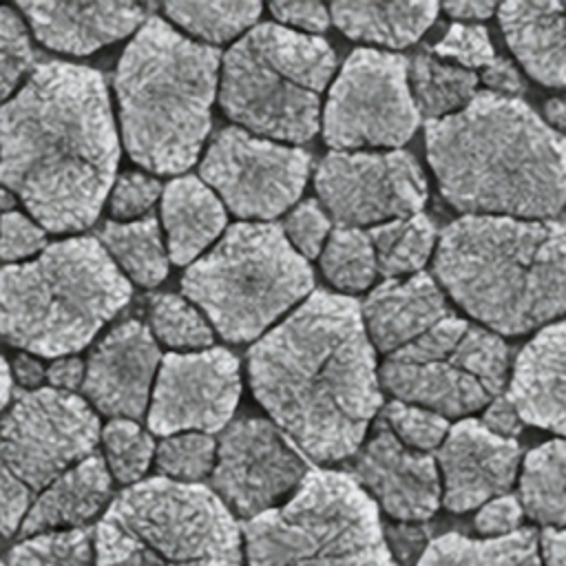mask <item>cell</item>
<instances>
[{
	"instance_id": "1",
	"label": "cell",
	"mask_w": 566,
	"mask_h": 566,
	"mask_svg": "<svg viewBox=\"0 0 566 566\" xmlns=\"http://www.w3.org/2000/svg\"><path fill=\"white\" fill-rule=\"evenodd\" d=\"M256 402L312 462H338L363 447L382 409L376 349L360 303L312 292L248 352Z\"/></svg>"
},
{
	"instance_id": "19",
	"label": "cell",
	"mask_w": 566,
	"mask_h": 566,
	"mask_svg": "<svg viewBox=\"0 0 566 566\" xmlns=\"http://www.w3.org/2000/svg\"><path fill=\"white\" fill-rule=\"evenodd\" d=\"M520 460L522 449L515 438L493 433L482 420H458L436 453L442 504L453 513H464L506 495L517 478Z\"/></svg>"
},
{
	"instance_id": "49",
	"label": "cell",
	"mask_w": 566,
	"mask_h": 566,
	"mask_svg": "<svg viewBox=\"0 0 566 566\" xmlns=\"http://www.w3.org/2000/svg\"><path fill=\"white\" fill-rule=\"evenodd\" d=\"M482 422L497 436H504V438H515L524 422L517 413V409L511 405V400L506 398V394L497 396L486 409H484V418Z\"/></svg>"
},
{
	"instance_id": "11",
	"label": "cell",
	"mask_w": 566,
	"mask_h": 566,
	"mask_svg": "<svg viewBox=\"0 0 566 566\" xmlns=\"http://www.w3.org/2000/svg\"><path fill=\"white\" fill-rule=\"evenodd\" d=\"M509 365L511 354L502 336L451 314L387 354L378 378L394 400L462 420L502 396Z\"/></svg>"
},
{
	"instance_id": "32",
	"label": "cell",
	"mask_w": 566,
	"mask_h": 566,
	"mask_svg": "<svg viewBox=\"0 0 566 566\" xmlns=\"http://www.w3.org/2000/svg\"><path fill=\"white\" fill-rule=\"evenodd\" d=\"M378 272L385 279H402L422 272L436 254L438 230L433 221L418 212L413 217L378 223L369 230Z\"/></svg>"
},
{
	"instance_id": "50",
	"label": "cell",
	"mask_w": 566,
	"mask_h": 566,
	"mask_svg": "<svg viewBox=\"0 0 566 566\" xmlns=\"http://www.w3.org/2000/svg\"><path fill=\"white\" fill-rule=\"evenodd\" d=\"M84 374H86V363L82 358H77V356L55 358L46 367L49 385L53 389H57V391H69V394H73L75 389H82Z\"/></svg>"
},
{
	"instance_id": "4",
	"label": "cell",
	"mask_w": 566,
	"mask_h": 566,
	"mask_svg": "<svg viewBox=\"0 0 566 566\" xmlns=\"http://www.w3.org/2000/svg\"><path fill=\"white\" fill-rule=\"evenodd\" d=\"M433 276L478 325L520 336L566 316V228L462 214L438 237Z\"/></svg>"
},
{
	"instance_id": "57",
	"label": "cell",
	"mask_w": 566,
	"mask_h": 566,
	"mask_svg": "<svg viewBox=\"0 0 566 566\" xmlns=\"http://www.w3.org/2000/svg\"><path fill=\"white\" fill-rule=\"evenodd\" d=\"M11 203H13V197H9V190H0V206L9 210Z\"/></svg>"
},
{
	"instance_id": "10",
	"label": "cell",
	"mask_w": 566,
	"mask_h": 566,
	"mask_svg": "<svg viewBox=\"0 0 566 566\" xmlns=\"http://www.w3.org/2000/svg\"><path fill=\"white\" fill-rule=\"evenodd\" d=\"M241 533L248 566H396L378 504L345 471L310 469L283 506Z\"/></svg>"
},
{
	"instance_id": "30",
	"label": "cell",
	"mask_w": 566,
	"mask_h": 566,
	"mask_svg": "<svg viewBox=\"0 0 566 566\" xmlns=\"http://www.w3.org/2000/svg\"><path fill=\"white\" fill-rule=\"evenodd\" d=\"M517 500L531 520L546 528H566V438L526 453Z\"/></svg>"
},
{
	"instance_id": "54",
	"label": "cell",
	"mask_w": 566,
	"mask_h": 566,
	"mask_svg": "<svg viewBox=\"0 0 566 566\" xmlns=\"http://www.w3.org/2000/svg\"><path fill=\"white\" fill-rule=\"evenodd\" d=\"M442 11H447L451 18H455V22H471V24H480L482 20L491 18L497 7L493 2H482V0H462V2H447L442 4Z\"/></svg>"
},
{
	"instance_id": "33",
	"label": "cell",
	"mask_w": 566,
	"mask_h": 566,
	"mask_svg": "<svg viewBox=\"0 0 566 566\" xmlns=\"http://www.w3.org/2000/svg\"><path fill=\"white\" fill-rule=\"evenodd\" d=\"M261 2H168L164 13L186 33L214 46L256 27Z\"/></svg>"
},
{
	"instance_id": "12",
	"label": "cell",
	"mask_w": 566,
	"mask_h": 566,
	"mask_svg": "<svg viewBox=\"0 0 566 566\" xmlns=\"http://www.w3.org/2000/svg\"><path fill=\"white\" fill-rule=\"evenodd\" d=\"M334 150H394L420 126L409 86V60L400 53L356 49L343 62L321 117Z\"/></svg>"
},
{
	"instance_id": "43",
	"label": "cell",
	"mask_w": 566,
	"mask_h": 566,
	"mask_svg": "<svg viewBox=\"0 0 566 566\" xmlns=\"http://www.w3.org/2000/svg\"><path fill=\"white\" fill-rule=\"evenodd\" d=\"M44 228L18 210L0 214V259L7 263H22L38 256L46 248Z\"/></svg>"
},
{
	"instance_id": "31",
	"label": "cell",
	"mask_w": 566,
	"mask_h": 566,
	"mask_svg": "<svg viewBox=\"0 0 566 566\" xmlns=\"http://www.w3.org/2000/svg\"><path fill=\"white\" fill-rule=\"evenodd\" d=\"M480 77L473 71L455 66L436 57L433 53H418L409 62V86L420 117L427 122L449 117L462 111L478 95Z\"/></svg>"
},
{
	"instance_id": "47",
	"label": "cell",
	"mask_w": 566,
	"mask_h": 566,
	"mask_svg": "<svg viewBox=\"0 0 566 566\" xmlns=\"http://www.w3.org/2000/svg\"><path fill=\"white\" fill-rule=\"evenodd\" d=\"M0 53L20 57L33 64L35 51L22 15L13 7H0Z\"/></svg>"
},
{
	"instance_id": "14",
	"label": "cell",
	"mask_w": 566,
	"mask_h": 566,
	"mask_svg": "<svg viewBox=\"0 0 566 566\" xmlns=\"http://www.w3.org/2000/svg\"><path fill=\"white\" fill-rule=\"evenodd\" d=\"M312 157L307 150L228 126L210 142L199 172L241 219L272 221L298 201Z\"/></svg>"
},
{
	"instance_id": "53",
	"label": "cell",
	"mask_w": 566,
	"mask_h": 566,
	"mask_svg": "<svg viewBox=\"0 0 566 566\" xmlns=\"http://www.w3.org/2000/svg\"><path fill=\"white\" fill-rule=\"evenodd\" d=\"M544 566H566V528H544L539 535Z\"/></svg>"
},
{
	"instance_id": "58",
	"label": "cell",
	"mask_w": 566,
	"mask_h": 566,
	"mask_svg": "<svg viewBox=\"0 0 566 566\" xmlns=\"http://www.w3.org/2000/svg\"><path fill=\"white\" fill-rule=\"evenodd\" d=\"M559 223L566 228V206H564V210L559 212Z\"/></svg>"
},
{
	"instance_id": "28",
	"label": "cell",
	"mask_w": 566,
	"mask_h": 566,
	"mask_svg": "<svg viewBox=\"0 0 566 566\" xmlns=\"http://www.w3.org/2000/svg\"><path fill=\"white\" fill-rule=\"evenodd\" d=\"M418 566H544L539 535L533 528H517L491 539H471L460 533H444L429 542Z\"/></svg>"
},
{
	"instance_id": "3",
	"label": "cell",
	"mask_w": 566,
	"mask_h": 566,
	"mask_svg": "<svg viewBox=\"0 0 566 566\" xmlns=\"http://www.w3.org/2000/svg\"><path fill=\"white\" fill-rule=\"evenodd\" d=\"M427 161L464 214L553 219L566 206V137L526 102L491 91L424 124Z\"/></svg>"
},
{
	"instance_id": "38",
	"label": "cell",
	"mask_w": 566,
	"mask_h": 566,
	"mask_svg": "<svg viewBox=\"0 0 566 566\" xmlns=\"http://www.w3.org/2000/svg\"><path fill=\"white\" fill-rule=\"evenodd\" d=\"M157 469L177 482H197L212 473L217 462V442L208 433L188 431L168 436L155 451Z\"/></svg>"
},
{
	"instance_id": "8",
	"label": "cell",
	"mask_w": 566,
	"mask_h": 566,
	"mask_svg": "<svg viewBox=\"0 0 566 566\" xmlns=\"http://www.w3.org/2000/svg\"><path fill=\"white\" fill-rule=\"evenodd\" d=\"M334 71L327 40L261 22L223 53L219 104L259 137L303 144L321 128V93Z\"/></svg>"
},
{
	"instance_id": "15",
	"label": "cell",
	"mask_w": 566,
	"mask_h": 566,
	"mask_svg": "<svg viewBox=\"0 0 566 566\" xmlns=\"http://www.w3.org/2000/svg\"><path fill=\"white\" fill-rule=\"evenodd\" d=\"M318 203L338 226L363 228L422 212L427 179L407 150H332L314 172Z\"/></svg>"
},
{
	"instance_id": "22",
	"label": "cell",
	"mask_w": 566,
	"mask_h": 566,
	"mask_svg": "<svg viewBox=\"0 0 566 566\" xmlns=\"http://www.w3.org/2000/svg\"><path fill=\"white\" fill-rule=\"evenodd\" d=\"M33 35L49 49L88 55L137 31L148 9L133 2H18Z\"/></svg>"
},
{
	"instance_id": "56",
	"label": "cell",
	"mask_w": 566,
	"mask_h": 566,
	"mask_svg": "<svg viewBox=\"0 0 566 566\" xmlns=\"http://www.w3.org/2000/svg\"><path fill=\"white\" fill-rule=\"evenodd\" d=\"M11 396H13V376L7 360L0 356V418L7 411Z\"/></svg>"
},
{
	"instance_id": "2",
	"label": "cell",
	"mask_w": 566,
	"mask_h": 566,
	"mask_svg": "<svg viewBox=\"0 0 566 566\" xmlns=\"http://www.w3.org/2000/svg\"><path fill=\"white\" fill-rule=\"evenodd\" d=\"M119 153L108 86L97 69L44 62L0 108V186L49 232L95 223Z\"/></svg>"
},
{
	"instance_id": "20",
	"label": "cell",
	"mask_w": 566,
	"mask_h": 566,
	"mask_svg": "<svg viewBox=\"0 0 566 566\" xmlns=\"http://www.w3.org/2000/svg\"><path fill=\"white\" fill-rule=\"evenodd\" d=\"M161 358L144 323H119L88 354L82 385L86 402L104 416L137 422L150 402Z\"/></svg>"
},
{
	"instance_id": "37",
	"label": "cell",
	"mask_w": 566,
	"mask_h": 566,
	"mask_svg": "<svg viewBox=\"0 0 566 566\" xmlns=\"http://www.w3.org/2000/svg\"><path fill=\"white\" fill-rule=\"evenodd\" d=\"M104 460L119 484H137L155 458V442L135 420L113 418L102 429Z\"/></svg>"
},
{
	"instance_id": "13",
	"label": "cell",
	"mask_w": 566,
	"mask_h": 566,
	"mask_svg": "<svg viewBox=\"0 0 566 566\" xmlns=\"http://www.w3.org/2000/svg\"><path fill=\"white\" fill-rule=\"evenodd\" d=\"M99 438V418L86 398L53 387L22 389L0 418V460L40 493L93 455Z\"/></svg>"
},
{
	"instance_id": "46",
	"label": "cell",
	"mask_w": 566,
	"mask_h": 566,
	"mask_svg": "<svg viewBox=\"0 0 566 566\" xmlns=\"http://www.w3.org/2000/svg\"><path fill=\"white\" fill-rule=\"evenodd\" d=\"M270 13L279 24L301 33H323L332 22L329 9L321 2H272Z\"/></svg>"
},
{
	"instance_id": "26",
	"label": "cell",
	"mask_w": 566,
	"mask_h": 566,
	"mask_svg": "<svg viewBox=\"0 0 566 566\" xmlns=\"http://www.w3.org/2000/svg\"><path fill=\"white\" fill-rule=\"evenodd\" d=\"M161 223L168 239V259L175 265H190L221 237L228 212L203 179L177 177L161 192Z\"/></svg>"
},
{
	"instance_id": "5",
	"label": "cell",
	"mask_w": 566,
	"mask_h": 566,
	"mask_svg": "<svg viewBox=\"0 0 566 566\" xmlns=\"http://www.w3.org/2000/svg\"><path fill=\"white\" fill-rule=\"evenodd\" d=\"M221 53L148 15L122 51L113 86L128 157L157 175L188 170L203 148Z\"/></svg>"
},
{
	"instance_id": "51",
	"label": "cell",
	"mask_w": 566,
	"mask_h": 566,
	"mask_svg": "<svg viewBox=\"0 0 566 566\" xmlns=\"http://www.w3.org/2000/svg\"><path fill=\"white\" fill-rule=\"evenodd\" d=\"M29 69V62L0 53V108L15 95V88Z\"/></svg>"
},
{
	"instance_id": "9",
	"label": "cell",
	"mask_w": 566,
	"mask_h": 566,
	"mask_svg": "<svg viewBox=\"0 0 566 566\" xmlns=\"http://www.w3.org/2000/svg\"><path fill=\"white\" fill-rule=\"evenodd\" d=\"M181 290L230 343L259 340L314 290V272L274 221H239L181 276Z\"/></svg>"
},
{
	"instance_id": "59",
	"label": "cell",
	"mask_w": 566,
	"mask_h": 566,
	"mask_svg": "<svg viewBox=\"0 0 566 566\" xmlns=\"http://www.w3.org/2000/svg\"><path fill=\"white\" fill-rule=\"evenodd\" d=\"M0 566H4V564H2V562H0Z\"/></svg>"
},
{
	"instance_id": "17",
	"label": "cell",
	"mask_w": 566,
	"mask_h": 566,
	"mask_svg": "<svg viewBox=\"0 0 566 566\" xmlns=\"http://www.w3.org/2000/svg\"><path fill=\"white\" fill-rule=\"evenodd\" d=\"M241 398V365L226 347H208L161 358L148 409L157 436L226 429Z\"/></svg>"
},
{
	"instance_id": "16",
	"label": "cell",
	"mask_w": 566,
	"mask_h": 566,
	"mask_svg": "<svg viewBox=\"0 0 566 566\" xmlns=\"http://www.w3.org/2000/svg\"><path fill=\"white\" fill-rule=\"evenodd\" d=\"M310 473L305 455L268 418L230 422L217 444L212 491L241 517H256Z\"/></svg>"
},
{
	"instance_id": "25",
	"label": "cell",
	"mask_w": 566,
	"mask_h": 566,
	"mask_svg": "<svg viewBox=\"0 0 566 566\" xmlns=\"http://www.w3.org/2000/svg\"><path fill=\"white\" fill-rule=\"evenodd\" d=\"M111 491L113 475L106 460L104 455L93 453L38 493L20 533L27 537L49 531L82 528L84 522L111 504Z\"/></svg>"
},
{
	"instance_id": "7",
	"label": "cell",
	"mask_w": 566,
	"mask_h": 566,
	"mask_svg": "<svg viewBox=\"0 0 566 566\" xmlns=\"http://www.w3.org/2000/svg\"><path fill=\"white\" fill-rule=\"evenodd\" d=\"M243 533L208 486L148 478L111 500L95 528L97 566H241Z\"/></svg>"
},
{
	"instance_id": "23",
	"label": "cell",
	"mask_w": 566,
	"mask_h": 566,
	"mask_svg": "<svg viewBox=\"0 0 566 566\" xmlns=\"http://www.w3.org/2000/svg\"><path fill=\"white\" fill-rule=\"evenodd\" d=\"M363 323L374 349L394 354L442 318L451 316L447 294L429 272L385 279L360 305Z\"/></svg>"
},
{
	"instance_id": "52",
	"label": "cell",
	"mask_w": 566,
	"mask_h": 566,
	"mask_svg": "<svg viewBox=\"0 0 566 566\" xmlns=\"http://www.w3.org/2000/svg\"><path fill=\"white\" fill-rule=\"evenodd\" d=\"M11 376L27 389H40V382L46 378V369L44 365L31 356V354H20L13 358L11 363Z\"/></svg>"
},
{
	"instance_id": "39",
	"label": "cell",
	"mask_w": 566,
	"mask_h": 566,
	"mask_svg": "<svg viewBox=\"0 0 566 566\" xmlns=\"http://www.w3.org/2000/svg\"><path fill=\"white\" fill-rule=\"evenodd\" d=\"M382 422L394 431V436L402 444L424 453L438 449L451 429L444 416L427 407L400 400H391L382 407Z\"/></svg>"
},
{
	"instance_id": "44",
	"label": "cell",
	"mask_w": 566,
	"mask_h": 566,
	"mask_svg": "<svg viewBox=\"0 0 566 566\" xmlns=\"http://www.w3.org/2000/svg\"><path fill=\"white\" fill-rule=\"evenodd\" d=\"M33 491L0 460V537H11L24 522Z\"/></svg>"
},
{
	"instance_id": "36",
	"label": "cell",
	"mask_w": 566,
	"mask_h": 566,
	"mask_svg": "<svg viewBox=\"0 0 566 566\" xmlns=\"http://www.w3.org/2000/svg\"><path fill=\"white\" fill-rule=\"evenodd\" d=\"M7 566H93L88 528H66L31 535L7 555Z\"/></svg>"
},
{
	"instance_id": "42",
	"label": "cell",
	"mask_w": 566,
	"mask_h": 566,
	"mask_svg": "<svg viewBox=\"0 0 566 566\" xmlns=\"http://www.w3.org/2000/svg\"><path fill=\"white\" fill-rule=\"evenodd\" d=\"M164 188L161 184L146 172H124L115 179L108 208L115 221H137L144 219L146 212L157 203Z\"/></svg>"
},
{
	"instance_id": "55",
	"label": "cell",
	"mask_w": 566,
	"mask_h": 566,
	"mask_svg": "<svg viewBox=\"0 0 566 566\" xmlns=\"http://www.w3.org/2000/svg\"><path fill=\"white\" fill-rule=\"evenodd\" d=\"M544 122L566 137V93L544 102Z\"/></svg>"
},
{
	"instance_id": "41",
	"label": "cell",
	"mask_w": 566,
	"mask_h": 566,
	"mask_svg": "<svg viewBox=\"0 0 566 566\" xmlns=\"http://www.w3.org/2000/svg\"><path fill=\"white\" fill-rule=\"evenodd\" d=\"M281 228L290 245L307 261L321 256L332 232L329 217L316 199H305L298 206H294L287 212Z\"/></svg>"
},
{
	"instance_id": "48",
	"label": "cell",
	"mask_w": 566,
	"mask_h": 566,
	"mask_svg": "<svg viewBox=\"0 0 566 566\" xmlns=\"http://www.w3.org/2000/svg\"><path fill=\"white\" fill-rule=\"evenodd\" d=\"M480 82L491 93L506 95V97H517L524 91V80H522L520 71L506 57H495L486 69H482Z\"/></svg>"
},
{
	"instance_id": "24",
	"label": "cell",
	"mask_w": 566,
	"mask_h": 566,
	"mask_svg": "<svg viewBox=\"0 0 566 566\" xmlns=\"http://www.w3.org/2000/svg\"><path fill=\"white\" fill-rule=\"evenodd\" d=\"M497 20L522 69L539 84L566 88V2H506Z\"/></svg>"
},
{
	"instance_id": "21",
	"label": "cell",
	"mask_w": 566,
	"mask_h": 566,
	"mask_svg": "<svg viewBox=\"0 0 566 566\" xmlns=\"http://www.w3.org/2000/svg\"><path fill=\"white\" fill-rule=\"evenodd\" d=\"M506 398L524 424L566 438V316L537 329L520 349Z\"/></svg>"
},
{
	"instance_id": "6",
	"label": "cell",
	"mask_w": 566,
	"mask_h": 566,
	"mask_svg": "<svg viewBox=\"0 0 566 566\" xmlns=\"http://www.w3.org/2000/svg\"><path fill=\"white\" fill-rule=\"evenodd\" d=\"M99 239L71 237L0 268V338L42 358L84 349L130 301Z\"/></svg>"
},
{
	"instance_id": "35",
	"label": "cell",
	"mask_w": 566,
	"mask_h": 566,
	"mask_svg": "<svg viewBox=\"0 0 566 566\" xmlns=\"http://www.w3.org/2000/svg\"><path fill=\"white\" fill-rule=\"evenodd\" d=\"M153 336L172 349H208L214 329L203 312L179 294H157L150 301Z\"/></svg>"
},
{
	"instance_id": "45",
	"label": "cell",
	"mask_w": 566,
	"mask_h": 566,
	"mask_svg": "<svg viewBox=\"0 0 566 566\" xmlns=\"http://www.w3.org/2000/svg\"><path fill=\"white\" fill-rule=\"evenodd\" d=\"M524 515V509L520 504V500L515 495H500L489 500L486 504L480 506L478 515H475V528L482 535H509L513 531H517L520 520Z\"/></svg>"
},
{
	"instance_id": "29",
	"label": "cell",
	"mask_w": 566,
	"mask_h": 566,
	"mask_svg": "<svg viewBox=\"0 0 566 566\" xmlns=\"http://www.w3.org/2000/svg\"><path fill=\"white\" fill-rule=\"evenodd\" d=\"M99 243L119 272L142 287H155L168 276V252L159 221L153 214L137 221L113 219L102 223Z\"/></svg>"
},
{
	"instance_id": "40",
	"label": "cell",
	"mask_w": 566,
	"mask_h": 566,
	"mask_svg": "<svg viewBox=\"0 0 566 566\" xmlns=\"http://www.w3.org/2000/svg\"><path fill=\"white\" fill-rule=\"evenodd\" d=\"M433 55L467 71L486 69L497 57L486 27L471 22H453L436 42Z\"/></svg>"
},
{
	"instance_id": "18",
	"label": "cell",
	"mask_w": 566,
	"mask_h": 566,
	"mask_svg": "<svg viewBox=\"0 0 566 566\" xmlns=\"http://www.w3.org/2000/svg\"><path fill=\"white\" fill-rule=\"evenodd\" d=\"M349 475L400 522L429 520L442 500L436 458L402 444L385 422L356 451Z\"/></svg>"
},
{
	"instance_id": "27",
	"label": "cell",
	"mask_w": 566,
	"mask_h": 566,
	"mask_svg": "<svg viewBox=\"0 0 566 566\" xmlns=\"http://www.w3.org/2000/svg\"><path fill=\"white\" fill-rule=\"evenodd\" d=\"M436 2H334L332 22L352 40L405 49L436 22Z\"/></svg>"
},
{
	"instance_id": "34",
	"label": "cell",
	"mask_w": 566,
	"mask_h": 566,
	"mask_svg": "<svg viewBox=\"0 0 566 566\" xmlns=\"http://www.w3.org/2000/svg\"><path fill=\"white\" fill-rule=\"evenodd\" d=\"M321 270L345 296L365 292L378 274L369 232L363 228L336 226L321 252Z\"/></svg>"
}]
</instances>
